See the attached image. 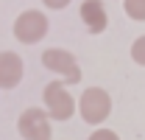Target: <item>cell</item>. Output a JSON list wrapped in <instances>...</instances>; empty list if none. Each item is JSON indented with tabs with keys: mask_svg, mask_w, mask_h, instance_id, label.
Returning a JSON list of instances; mask_svg holds the SVG:
<instances>
[{
	"mask_svg": "<svg viewBox=\"0 0 145 140\" xmlns=\"http://www.w3.org/2000/svg\"><path fill=\"white\" fill-rule=\"evenodd\" d=\"M112 112V98L103 87H87L78 98V115L84 118V123H103Z\"/></svg>",
	"mask_w": 145,
	"mask_h": 140,
	"instance_id": "obj_1",
	"label": "cell"
},
{
	"mask_svg": "<svg viewBox=\"0 0 145 140\" xmlns=\"http://www.w3.org/2000/svg\"><path fill=\"white\" fill-rule=\"evenodd\" d=\"M42 65L48 70H53L56 76H61L64 84H78L81 81V67L75 62V56L70 51H61V48H48L42 53Z\"/></svg>",
	"mask_w": 145,
	"mask_h": 140,
	"instance_id": "obj_2",
	"label": "cell"
},
{
	"mask_svg": "<svg viewBox=\"0 0 145 140\" xmlns=\"http://www.w3.org/2000/svg\"><path fill=\"white\" fill-rule=\"evenodd\" d=\"M45 106H48V115L53 121H67L75 112V98L70 95L64 81H50L45 87Z\"/></svg>",
	"mask_w": 145,
	"mask_h": 140,
	"instance_id": "obj_3",
	"label": "cell"
},
{
	"mask_svg": "<svg viewBox=\"0 0 145 140\" xmlns=\"http://www.w3.org/2000/svg\"><path fill=\"white\" fill-rule=\"evenodd\" d=\"M48 34V17L39 11V9H28L14 20V36L25 45H34L42 36Z\"/></svg>",
	"mask_w": 145,
	"mask_h": 140,
	"instance_id": "obj_4",
	"label": "cell"
},
{
	"mask_svg": "<svg viewBox=\"0 0 145 140\" xmlns=\"http://www.w3.org/2000/svg\"><path fill=\"white\" fill-rule=\"evenodd\" d=\"M17 129L22 140H50V115L45 109H25L17 121Z\"/></svg>",
	"mask_w": 145,
	"mask_h": 140,
	"instance_id": "obj_5",
	"label": "cell"
},
{
	"mask_svg": "<svg viewBox=\"0 0 145 140\" xmlns=\"http://www.w3.org/2000/svg\"><path fill=\"white\" fill-rule=\"evenodd\" d=\"M81 22H84V28H87L89 34H101V31H106L109 14H106L103 0H84V6H81Z\"/></svg>",
	"mask_w": 145,
	"mask_h": 140,
	"instance_id": "obj_6",
	"label": "cell"
},
{
	"mask_svg": "<svg viewBox=\"0 0 145 140\" xmlns=\"http://www.w3.org/2000/svg\"><path fill=\"white\" fill-rule=\"evenodd\" d=\"M22 79V59L14 51H3L0 53V87L11 90L20 84Z\"/></svg>",
	"mask_w": 145,
	"mask_h": 140,
	"instance_id": "obj_7",
	"label": "cell"
},
{
	"mask_svg": "<svg viewBox=\"0 0 145 140\" xmlns=\"http://www.w3.org/2000/svg\"><path fill=\"white\" fill-rule=\"evenodd\" d=\"M123 11L137 22H145V0H123Z\"/></svg>",
	"mask_w": 145,
	"mask_h": 140,
	"instance_id": "obj_8",
	"label": "cell"
},
{
	"mask_svg": "<svg viewBox=\"0 0 145 140\" xmlns=\"http://www.w3.org/2000/svg\"><path fill=\"white\" fill-rule=\"evenodd\" d=\"M131 59L145 67V36H137V39H134V45H131Z\"/></svg>",
	"mask_w": 145,
	"mask_h": 140,
	"instance_id": "obj_9",
	"label": "cell"
},
{
	"mask_svg": "<svg viewBox=\"0 0 145 140\" xmlns=\"http://www.w3.org/2000/svg\"><path fill=\"white\" fill-rule=\"evenodd\" d=\"M89 140H120L112 129H98V132H92L89 135Z\"/></svg>",
	"mask_w": 145,
	"mask_h": 140,
	"instance_id": "obj_10",
	"label": "cell"
},
{
	"mask_svg": "<svg viewBox=\"0 0 145 140\" xmlns=\"http://www.w3.org/2000/svg\"><path fill=\"white\" fill-rule=\"evenodd\" d=\"M48 9H64V6H70V0H42Z\"/></svg>",
	"mask_w": 145,
	"mask_h": 140,
	"instance_id": "obj_11",
	"label": "cell"
}]
</instances>
